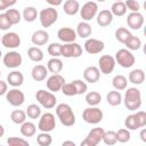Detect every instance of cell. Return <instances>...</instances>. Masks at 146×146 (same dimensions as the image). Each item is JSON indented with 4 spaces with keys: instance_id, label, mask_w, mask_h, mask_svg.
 Returning a JSON list of instances; mask_svg holds the SVG:
<instances>
[{
    "instance_id": "cell-1",
    "label": "cell",
    "mask_w": 146,
    "mask_h": 146,
    "mask_svg": "<svg viewBox=\"0 0 146 146\" xmlns=\"http://www.w3.org/2000/svg\"><path fill=\"white\" fill-rule=\"evenodd\" d=\"M122 102L124 103V106L129 111H137L141 106V94L140 90L131 87L128 88L124 92V96L122 97Z\"/></svg>"
},
{
    "instance_id": "cell-2",
    "label": "cell",
    "mask_w": 146,
    "mask_h": 146,
    "mask_svg": "<svg viewBox=\"0 0 146 146\" xmlns=\"http://www.w3.org/2000/svg\"><path fill=\"white\" fill-rule=\"evenodd\" d=\"M56 115L60 123L65 127H72L75 124V114L68 104L60 103L56 106Z\"/></svg>"
},
{
    "instance_id": "cell-3",
    "label": "cell",
    "mask_w": 146,
    "mask_h": 146,
    "mask_svg": "<svg viewBox=\"0 0 146 146\" xmlns=\"http://www.w3.org/2000/svg\"><path fill=\"white\" fill-rule=\"evenodd\" d=\"M124 125L128 130H137L146 125V113L138 111L137 113L130 114L124 120Z\"/></svg>"
},
{
    "instance_id": "cell-4",
    "label": "cell",
    "mask_w": 146,
    "mask_h": 146,
    "mask_svg": "<svg viewBox=\"0 0 146 146\" xmlns=\"http://www.w3.org/2000/svg\"><path fill=\"white\" fill-rule=\"evenodd\" d=\"M115 62L123 68H129L131 66H133L136 58L133 56V54L131 52V50L127 49V48H122L119 49L115 52V57H114Z\"/></svg>"
},
{
    "instance_id": "cell-5",
    "label": "cell",
    "mask_w": 146,
    "mask_h": 146,
    "mask_svg": "<svg viewBox=\"0 0 146 146\" xmlns=\"http://www.w3.org/2000/svg\"><path fill=\"white\" fill-rule=\"evenodd\" d=\"M35 99L38 100V103H39L42 107H44V108H47V110L54 108V107L56 106V104H57V98H56V96H55L51 91H46V90H43V89H40V90L36 91V94H35Z\"/></svg>"
},
{
    "instance_id": "cell-6",
    "label": "cell",
    "mask_w": 146,
    "mask_h": 146,
    "mask_svg": "<svg viewBox=\"0 0 146 146\" xmlns=\"http://www.w3.org/2000/svg\"><path fill=\"white\" fill-rule=\"evenodd\" d=\"M58 18V11L55 7H47L39 13V19L42 27H50L54 23H56Z\"/></svg>"
},
{
    "instance_id": "cell-7",
    "label": "cell",
    "mask_w": 146,
    "mask_h": 146,
    "mask_svg": "<svg viewBox=\"0 0 146 146\" xmlns=\"http://www.w3.org/2000/svg\"><path fill=\"white\" fill-rule=\"evenodd\" d=\"M104 117L103 111L97 106H90L83 110L82 112V119L84 122L89 124H97L99 123Z\"/></svg>"
},
{
    "instance_id": "cell-8",
    "label": "cell",
    "mask_w": 146,
    "mask_h": 146,
    "mask_svg": "<svg viewBox=\"0 0 146 146\" xmlns=\"http://www.w3.org/2000/svg\"><path fill=\"white\" fill-rule=\"evenodd\" d=\"M81 55H82V47L79 43H76L75 41L62 44L60 56H63L65 58H78Z\"/></svg>"
},
{
    "instance_id": "cell-9",
    "label": "cell",
    "mask_w": 146,
    "mask_h": 146,
    "mask_svg": "<svg viewBox=\"0 0 146 146\" xmlns=\"http://www.w3.org/2000/svg\"><path fill=\"white\" fill-rule=\"evenodd\" d=\"M104 132H105V130L99 127L91 129L88 132L87 137L81 141V146H97L102 141Z\"/></svg>"
},
{
    "instance_id": "cell-10",
    "label": "cell",
    "mask_w": 146,
    "mask_h": 146,
    "mask_svg": "<svg viewBox=\"0 0 146 146\" xmlns=\"http://www.w3.org/2000/svg\"><path fill=\"white\" fill-rule=\"evenodd\" d=\"M56 128V120L55 115L52 113H43L39 117V123H38V129L40 131L44 132H50Z\"/></svg>"
},
{
    "instance_id": "cell-11",
    "label": "cell",
    "mask_w": 146,
    "mask_h": 146,
    "mask_svg": "<svg viewBox=\"0 0 146 146\" xmlns=\"http://www.w3.org/2000/svg\"><path fill=\"white\" fill-rule=\"evenodd\" d=\"M2 62L7 68H17L22 65L23 57L18 51L11 50V51H8L7 54H5L2 56Z\"/></svg>"
},
{
    "instance_id": "cell-12",
    "label": "cell",
    "mask_w": 146,
    "mask_h": 146,
    "mask_svg": "<svg viewBox=\"0 0 146 146\" xmlns=\"http://www.w3.org/2000/svg\"><path fill=\"white\" fill-rule=\"evenodd\" d=\"M6 100L11 106L18 107V106H21V105L24 104V102H25V95H24V92L21 89L13 87V89H9L6 92Z\"/></svg>"
},
{
    "instance_id": "cell-13",
    "label": "cell",
    "mask_w": 146,
    "mask_h": 146,
    "mask_svg": "<svg viewBox=\"0 0 146 146\" xmlns=\"http://www.w3.org/2000/svg\"><path fill=\"white\" fill-rule=\"evenodd\" d=\"M80 15L81 18L86 22L91 21L92 18L96 17L97 13H98V5L96 1H87L81 8H80Z\"/></svg>"
},
{
    "instance_id": "cell-14",
    "label": "cell",
    "mask_w": 146,
    "mask_h": 146,
    "mask_svg": "<svg viewBox=\"0 0 146 146\" xmlns=\"http://www.w3.org/2000/svg\"><path fill=\"white\" fill-rule=\"evenodd\" d=\"M115 59L111 55H103L98 59V68L103 74H110L115 68Z\"/></svg>"
},
{
    "instance_id": "cell-15",
    "label": "cell",
    "mask_w": 146,
    "mask_h": 146,
    "mask_svg": "<svg viewBox=\"0 0 146 146\" xmlns=\"http://www.w3.org/2000/svg\"><path fill=\"white\" fill-rule=\"evenodd\" d=\"M83 48L88 54L96 55V54H100L104 50L105 43L102 40H98V39H95V38H88L84 41Z\"/></svg>"
},
{
    "instance_id": "cell-16",
    "label": "cell",
    "mask_w": 146,
    "mask_h": 146,
    "mask_svg": "<svg viewBox=\"0 0 146 146\" xmlns=\"http://www.w3.org/2000/svg\"><path fill=\"white\" fill-rule=\"evenodd\" d=\"M1 43L5 48L15 49L21 46V36L16 32H7L1 35Z\"/></svg>"
},
{
    "instance_id": "cell-17",
    "label": "cell",
    "mask_w": 146,
    "mask_h": 146,
    "mask_svg": "<svg viewBox=\"0 0 146 146\" xmlns=\"http://www.w3.org/2000/svg\"><path fill=\"white\" fill-rule=\"evenodd\" d=\"M65 83V79L59 74V73H55V74H51L47 81H46V86L47 88L49 89V91L51 92H56V91H59L63 87V84Z\"/></svg>"
},
{
    "instance_id": "cell-18",
    "label": "cell",
    "mask_w": 146,
    "mask_h": 146,
    "mask_svg": "<svg viewBox=\"0 0 146 146\" xmlns=\"http://www.w3.org/2000/svg\"><path fill=\"white\" fill-rule=\"evenodd\" d=\"M127 24L131 30H139L144 25V16L139 11H131L127 16Z\"/></svg>"
},
{
    "instance_id": "cell-19",
    "label": "cell",
    "mask_w": 146,
    "mask_h": 146,
    "mask_svg": "<svg viewBox=\"0 0 146 146\" xmlns=\"http://www.w3.org/2000/svg\"><path fill=\"white\" fill-rule=\"evenodd\" d=\"M76 32L75 30L71 29V27H62L58 30L57 32V38L64 42V43H68V42H74L76 39Z\"/></svg>"
},
{
    "instance_id": "cell-20",
    "label": "cell",
    "mask_w": 146,
    "mask_h": 146,
    "mask_svg": "<svg viewBox=\"0 0 146 146\" xmlns=\"http://www.w3.org/2000/svg\"><path fill=\"white\" fill-rule=\"evenodd\" d=\"M113 14L111 13V10L108 9H103L97 13L96 15V21H97V24L102 27H105V26H108L112 22H113Z\"/></svg>"
},
{
    "instance_id": "cell-21",
    "label": "cell",
    "mask_w": 146,
    "mask_h": 146,
    "mask_svg": "<svg viewBox=\"0 0 146 146\" xmlns=\"http://www.w3.org/2000/svg\"><path fill=\"white\" fill-rule=\"evenodd\" d=\"M100 78V71L97 66H88L83 71V79L89 83H96L98 82Z\"/></svg>"
},
{
    "instance_id": "cell-22",
    "label": "cell",
    "mask_w": 146,
    "mask_h": 146,
    "mask_svg": "<svg viewBox=\"0 0 146 146\" xmlns=\"http://www.w3.org/2000/svg\"><path fill=\"white\" fill-rule=\"evenodd\" d=\"M49 40V33L46 30H36L31 36V41L34 46H43Z\"/></svg>"
},
{
    "instance_id": "cell-23",
    "label": "cell",
    "mask_w": 146,
    "mask_h": 146,
    "mask_svg": "<svg viewBox=\"0 0 146 146\" xmlns=\"http://www.w3.org/2000/svg\"><path fill=\"white\" fill-rule=\"evenodd\" d=\"M31 75H32V79L36 82H41L43 80H46L47 75H48V70L44 65H41V64H38L35 66H33L32 71H31Z\"/></svg>"
},
{
    "instance_id": "cell-24",
    "label": "cell",
    "mask_w": 146,
    "mask_h": 146,
    "mask_svg": "<svg viewBox=\"0 0 146 146\" xmlns=\"http://www.w3.org/2000/svg\"><path fill=\"white\" fill-rule=\"evenodd\" d=\"M23 82H24V75L19 71H11L7 75V83L11 87L18 88L23 84Z\"/></svg>"
},
{
    "instance_id": "cell-25",
    "label": "cell",
    "mask_w": 146,
    "mask_h": 146,
    "mask_svg": "<svg viewBox=\"0 0 146 146\" xmlns=\"http://www.w3.org/2000/svg\"><path fill=\"white\" fill-rule=\"evenodd\" d=\"M75 32H76V35L80 36L81 39H88L92 33V29H91V25L88 22L82 21L78 24Z\"/></svg>"
},
{
    "instance_id": "cell-26",
    "label": "cell",
    "mask_w": 146,
    "mask_h": 146,
    "mask_svg": "<svg viewBox=\"0 0 146 146\" xmlns=\"http://www.w3.org/2000/svg\"><path fill=\"white\" fill-rule=\"evenodd\" d=\"M128 80L132 84H137V86L141 84L145 81V72H144V70H141V68L132 70L128 75Z\"/></svg>"
},
{
    "instance_id": "cell-27",
    "label": "cell",
    "mask_w": 146,
    "mask_h": 146,
    "mask_svg": "<svg viewBox=\"0 0 146 146\" xmlns=\"http://www.w3.org/2000/svg\"><path fill=\"white\" fill-rule=\"evenodd\" d=\"M63 10L68 16H74L80 10V3L78 0H66L63 6Z\"/></svg>"
},
{
    "instance_id": "cell-28",
    "label": "cell",
    "mask_w": 146,
    "mask_h": 146,
    "mask_svg": "<svg viewBox=\"0 0 146 146\" xmlns=\"http://www.w3.org/2000/svg\"><path fill=\"white\" fill-rule=\"evenodd\" d=\"M63 62L58 58V57H51L48 62H47V70L48 72L55 74V73H59L63 70Z\"/></svg>"
},
{
    "instance_id": "cell-29",
    "label": "cell",
    "mask_w": 146,
    "mask_h": 146,
    "mask_svg": "<svg viewBox=\"0 0 146 146\" xmlns=\"http://www.w3.org/2000/svg\"><path fill=\"white\" fill-rule=\"evenodd\" d=\"M21 133L24 136V137H33L36 132V127L33 122H30V121H24L22 124H21Z\"/></svg>"
},
{
    "instance_id": "cell-30",
    "label": "cell",
    "mask_w": 146,
    "mask_h": 146,
    "mask_svg": "<svg viewBox=\"0 0 146 146\" xmlns=\"http://www.w3.org/2000/svg\"><path fill=\"white\" fill-rule=\"evenodd\" d=\"M112 84L115 90H125L128 87V79L122 74H117L112 79Z\"/></svg>"
},
{
    "instance_id": "cell-31",
    "label": "cell",
    "mask_w": 146,
    "mask_h": 146,
    "mask_svg": "<svg viewBox=\"0 0 146 146\" xmlns=\"http://www.w3.org/2000/svg\"><path fill=\"white\" fill-rule=\"evenodd\" d=\"M127 10L128 9L123 1H114L111 7V13L113 14V16H117V17L124 16L127 14Z\"/></svg>"
},
{
    "instance_id": "cell-32",
    "label": "cell",
    "mask_w": 146,
    "mask_h": 146,
    "mask_svg": "<svg viewBox=\"0 0 146 146\" xmlns=\"http://www.w3.org/2000/svg\"><path fill=\"white\" fill-rule=\"evenodd\" d=\"M106 100L111 106H117L122 103V95L119 90H112V91L107 92Z\"/></svg>"
},
{
    "instance_id": "cell-33",
    "label": "cell",
    "mask_w": 146,
    "mask_h": 146,
    "mask_svg": "<svg viewBox=\"0 0 146 146\" xmlns=\"http://www.w3.org/2000/svg\"><path fill=\"white\" fill-rule=\"evenodd\" d=\"M27 57L35 63H39L43 59V51L39 47H30L27 49Z\"/></svg>"
},
{
    "instance_id": "cell-34",
    "label": "cell",
    "mask_w": 146,
    "mask_h": 146,
    "mask_svg": "<svg viewBox=\"0 0 146 146\" xmlns=\"http://www.w3.org/2000/svg\"><path fill=\"white\" fill-rule=\"evenodd\" d=\"M84 100L89 106H97L102 102V96L97 91H89L86 94Z\"/></svg>"
},
{
    "instance_id": "cell-35",
    "label": "cell",
    "mask_w": 146,
    "mask_h": 146,
    "mask_svg": "<svg viewBox=\"0 0 146 146\" xmlns=\"http://www.w3.org/2000/svg\"><path fill=\"white\" fill-rule=\"evenodd\" d=\"M38 16H39V13H38L36 9H35L34 7H32V6L25 7L24 10H23V13H22V17H23L26 22H29V23L34 22Z\"/></svg>"
},
{
    "instance_id": "cell-36",
    "label": "cell",
    "mask_w": 146,
    "mask_h": 146,
    "mask_svg": "<svg viewBox=\"0 0 146 146\" xmlns=\"http://www.w3.org/2000/svg\"><path fill=\"white\" fill-rule=\"evenodd\" d=\"M5 14H6V16L9 19V22H10L11 25L18 24L21 22V19H22V14L17 9H13V8L11 9H6Z\"/></svg>"
},
{
    "instance_id": "cell-37",
    "label": "cell",
    "mask_w": 146,
    "mask_h": 146,
    "mask_svg": "<svg viewBox=\"0 0 146 146\" xmlns=\"http://www.w3.org/2000/svg\"><path fill=\"white\" fill-rule=\"evenodd\" d=\"M26 113V116L32 119V120H35V119H39L40 115H41V108L39 105L36 104H30L25 111Z\"/></svg>"
},
{
    "instance_id": "cell-38",
    "label": "cell",
    "mask_w": 146,
    "mask_h": 146,
    "mask_svg": "<svg viewBox=\"0 0 146 146\" xmlns=\"http://www.w3.org/2000/svg\"><path fill=\"white\" fill-rule=\"evenodd\" d=\"M10 120L15 124H22L24 121H26V113L22 110H14L10 113Z\"/></svg>"
},
{
    "instance_id": "cell-39",
    "label": "cell",
    "mask_w": 146,
    "mask_h": 146,
    "mask_svg": "<svg viewBox=\"0 0 146 146\" xmlns=\"http://www.w3.org/2000/svg\"><path fill=\"white\" fill-rule=\"evenodd\" d=\"M124 44H125L127 49H129V50H138L141 47V40L138 36L131 34L129 36V39L124 42Z\"/></svg>"
},
{
    "instance_id": "cell-40",
    "label": "cell",
    "mask_w": 146,
    "mask_h": 146,
    "mask_svg": "<svg viewBox=\"0 0 146 146\" xmlns=\"http://www.w3.org/2000/svg\"><path fill=\"white\" fill-rule=\"evenodd\" d=\"M36 143L40 146H49L52 143V137L50 136L49 132H44L41 131L38 136H36Z\"/></svg>"
},
{
    "instance_id": "cell-41",
    "label": "cell",
    "mask_w": 146,
    "mask_h": 146,
    "mask_svg": "<svg viewBox=\"0 0 146 146\" xmlns=\"http://www.w3.org/2000/svg\"><path fill=\"white\" fill-rule=\"evenodd\" d=\"M130 35H131V32L125 27H119L115 31V39L121 43H124Z\"/></svg>"
},
{
    "instance_id": "cell-42",
    "label": "cell",
    "mask_w": 146,
    "mask_h": 146,
    "mask_svg": "<svg viewBox=\"0 0 146 146\" xmlns=\"http://www.w3.org/2000/svg\"><path fill=\"white\" fill-rule=\"evenodd\" d=\"M115 135H116V140L119 143H127L130 140L131 138V135H130V130H128L127 128L124 129H119L117 131H115Z\"/></svg>"
},
{
    "instance_id": "cell-43",
    "label": "cell",
    "mask_w": 146,
    "mask_h": 146,
    "mask_svg": "<svg viewBox=\"0 0 146 146\" xmlns=\"http://www.w3.org/2000/svg\"><path fill=\"white\" fill-rule=\"evenodd\" d=\"M106 145H115L117 143L116 140V135H115V131L114 130H108V131H105L104 132V136H103V139H102Z\"/></svg>"
},
{
    "instance_id": "cell-44",
    "label": "cell",
    "mask_w": 146,
    "mask_h": 146,
    "mask_svg": "<svg viewBox=\"0 0 146 146\" xmlns=\"http://www.w3.org/2000/svg\"><path fill=\"white\" fill-rule=\"evenodd\" d=\"M72 83H73V86H74V88H75L76 95H83V94L87 92V90H88V86H87V83H86L84 81L76 79V80H73Z\"/></svg>"
},
{
    "instance_id": "cell-45",
    "label": "cell",
    "mask_w": 146,
    "mask_h": 146,
    "mask_svg": "<svg viewBox=\"0 0 146 146\" xmlns=\"http://www.w3.org/2000/svg\"><path fill=\"white\" fill-rule=\"evenodd\" d=\"M7 144L9 146H29V141L21 137H9L7 139Z\"/></svg>"
},
{
    "instance_id": "cell-46",
    "label": "cell",
    "mask_w": 146,
    "mask_h": 146,
    "mask_svg": "<svg viewBox=\"0 0 146 146\" xmlns=\"http://www.w3.org/2000/svg\"><path fill=\"white\" fill-rule=\"evenodd\" d=\"M60 48H62V44L58 43V42H52L48 46V54L51 56V57H59L60 56Z\"/></svg>"
},
{
    "instance_id": "cell-47",
    "label": "cell",
    "mask_w": 146,
    "mask_h": 146,
    "mask_svg": "<svg viewBox=\"0 0 146 146\" xmlns=\"http://www.w3.org/2000/svg\"><path fill=\"white\" fill-rule=\"evenodd\" d=\"M60 91L63 92V95H65V96H67V97H72V96H75V95H76L75 88H74V86H73L72 82H70V83H64L63 87H62V89H60Z\"/></svg>"
},
{
    "instance_id": "cell-48",
    "label": "cell",
    "mask_w": 146,
    "mask_h": 146,
    "mask_svg": "<svg viewBox=\"0 0 146 146\" xmlns=\"http://www.w3.org/2000/svg\"><path fill=\"white\" fill-rule=\"evenodd\" d=\"M11 27V24L9 22V19L7 18L6 14H0V30L1 31H7Z\"/></svg>"
},
{
    "instance_id": "cell-49",
    "label": "cell",
    "mask_w": 146,
    "mask_h": 146,
    "mask_svg": "<svg viewBox=\"0 0 146 146\" xmlns=\"http://www.w3.org/2000/svg\"><path fill=\"white\" fill-rule=\"evenodd\" d=\"M125 7L127 9H129L130 11H139L140 9V5L137 0H125Z\"/></svg>"
},
{
    "instance_id": "cell-50",
    "label": "cell",
    "mask_w": 146,
    "mask_h": 146,
    "mask_svg": "<svg viewBox=\"0 0 146 146\" xmlns=\"http://www.w3.org/2000/svg\"><path fill=\"white\" fill-rule=\"evenodd\" d=\"M7 91H8V83L3 80H0V96L6 95Z\"/></svg>"
},
{
    "instance_id": "cell-51",
    "label": "cell",
    "mask_w": 146,
    "mask_h": 146,
    "mask_svg": "<svg viewBox=\"0 0 146 146\" xmlns=\"http://www.w3.org/2000/svg\"><path fill=\"white\" fill-rule=\"evenodd\" d=\"M47 3H49L51 7H57L63 3V0H46Z\"/></svg>"
},
{
    "instance_id": "cell-52",
    "label": "cell",
    "mask_w": 146,
    "mask_h": 146,
    "mask_svg": "<svg viewBox=\"0 0 146 146\" xmlns=\"http://www.w3.org/2000/svg\"><path fill=\"white\" fill-rule=\"evenodd\" d=\"M3 1V3H5V6H6V8H9V7H13L16 2H17V0H2Z\"/></svg>"
},
{
    "instance_id": "cell-53",
    "label": "cell",
    "mask_w": 146,
    "mask_h": 146,
    "mask_svg": "<svg viewBox=\"0 0 146 146\" xmlns=\"http://www.w3.org/2000/svg\"><path fill=\"white\" fill-rule=\"evenodd\" d=\"M139 137H140V139H141L144 143H146V129H145L144 127H143V128H141V130H140Z\"/></svg>"
},
{
    "instance_id": "cell-54",
    "label": "cell",
    "mask_w": 146,
    "mask_h": 146,
    "mask_svg": "<svg viewBox=\"0 0 146 146\" xmlns=\"http://www.w3.org/2000/svg\"><path fill=\"white\" fill-rule=\"evenodd\" d=\"M62 145H63V146H66V145H71V146H75V143H74L73 140H65V141H63V143H62Z\"/></svg>"
},
{
    "instance_id": "cell-55",
    "label": "cell",
    "mask_w": 146,
    "mask_h": 146,
    "mask_svg": "<svg viewBox=\"0 0 146 146\" xmlns=\"http://www.w3.org/2000/svg\"><path fill=\"white\" fill-rule=\"evenodd\" d=\"M7 8H6V6H5V3H3V1L2 0H0V11L1 10H6Z\"/></svg>"
},
{
    "instance_id": "cell-56",
    "label": "cell",
    "mask_w": 146,
    "mask_h": 146,
    "mask_svg": "<svg viewBox=\"0 0 146 146\" xmlns=\"http://www.w3.org/2000/svg\"><path fill=\"white\" fill-rule=\"evenodd\" d=\"M3 135H5V128H3L2 124H0V138H1Z\"/></svg>"
},
{
    "instance_id": "cell-57",
    "label": "cell",
    "mask_w": 146,
    "mask_h": 146,
    "mask_svg": "<svg viewBox=\"0 0 146 146\" xmlns=\"http://www.w3.org/2000/svg\"><path fill=\"white\" fill-rule=\"evenodd\" d=\"M95 1H97V2H104V1H106V0H95Z\"/></svg>"
},
{
    "instance_id": "cell-58",
    "label": "cell",
    "mask_w": 146,
    "mask_h": 146,
    "mask_svg": "<svg viewBox=\"0 0 146 146\" xmlns=\"http://www.w3.org/2000/svg\"><path fill=\"white\" fill-rule=\"evenodd\" d=\"M2 57V51H1V49H0V58Z\"/></svg>"
},
{
    "instance_id": "cell-59",
    "label": "cell",
    "mask_w": 146,
    "mask_h": 146,
    "mask_svg": "<svg viewBox=\"0 0 146 146\" xmlns=\"http://www.w3.org/2000/svg\"><path fill=\"white\" fill-rule=\"evenodd\" d=\"M113 1H122V0H113Z\"/></svg>"
},
{
    "instance_id": "cell-60",
    "label": "cell",
    "mask_w": 146,
    "mask_h": 146,
    "mask_svg": "<svg viewBox=\"0 0 146 146\" xmlns=\"http://www.w3.org/2000/svg\"><path fill=\"white\" fill-rule=\"evenodd\" d=\"M0 41H1V35H0Z\"/></svg>"
},
{
    "instance_id": "cell-61",
    "label": "cell",
    "mask_w": 146,
    "mask_h": 146,
    "mask_svg": "<svg viewBox=\"0 0 146 146\" xmlns=\"http://www.w3.org/2000/svg\"><path fill=\"white\" fill-rule=\"evenodd\" d=\"M0 76H1V71H0Z\"/></svg>"
}]
</instances>
